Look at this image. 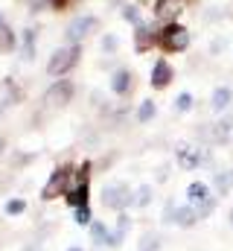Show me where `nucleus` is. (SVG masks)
<instances>
[{"mask_svg": "<svg viewBox=\"0 0 233 251\" xmlns=\"http://www.w3.org/2000/svg\"><path fill=\"white\" fill-rule=\"evenodd\" d=\"M82 178H88V167L79 173V178L73 176V170H70V167H58L56 173L50 176V181L44 184V193H41V199H47V201H50V199H58V196H67V193L76 187Z\"/></svg>", "mask_w": 233, "mask_h": 251, "instance_id": "nucleus-1", "label": "nucleus"}, {"mask_svg": "<svg viewBox=\"0 0 233 251\" xmlns=\"http://www.w3.org/2000/svg\"><path fill=\"white\" fill-rule=\"evenodd\" d=\"M189 41H192V35H189V29L181 26V24H166V26L158 32V44L163 47V53H184V50L189 47Z\"/></svg>", "mask_w": 233, "mask_h": 251, "instance_id": "nucleus-2", "label": "nucleus"}, {"mask_svg": "<svg viewBox=\"0 0 233 251\" xmlns=\"http://www.w3.org/2000/svg\"><path fill=\"white\" fill-rule=\"evenodd\" d=\"M79 56H82V47H79V44L61 47V50H56V53L50 56V62H47V73H50V76H56V79L67 76V73H70V70L76 67Z\"/></svg>", "mask_w": 233, "mask_h": 251, "instance_id": "nucleus-3", "label": "nucleus"}, {"mask_svg": "<svg viewBox=\"0 0 233 251\" xmlns=\"http://www.w3.org/2000/svg\"><path fill=\"white\" fill-rule=\"evenodd\" d=\"M102 204L111 210H125L128 204H134V190L128 184H108L102 190Z\"/></svg>", "mask_w": 233, "mask_h": 251, "instance_id": "nucleus-4", "label": "nucleus"}, {"mask_svg": "<svg viewBox=\"0 0 233 251\" xmlns=\"http://www.w3.org/2000/svg\"><path fill=\"white\" fill-rule=\"evenodd\" d=\"M73 94H76L73 82H70V79H58V82H53V85L47 88V94H44V102H47L50 108H64V105L73 100Z\"/></svg>", "mask_w": 233, "mask_h": 251, "instance_id": "nucleus-5", "label": "nucleus"}, {"mask_svg": "<svg viewBox=\"0 0 233 251\" xmlns=\"http://www.w3.org/2000/svg\"><path fill=\"white\" fill-rule=\"evenodd\" d=\"M99 29V21L93 18V15H82V18H76V21H70L67 24V29H64V35H67V41L70 44H79L82 38H88L91 32H96Z\"/></svg>", "mask_w": 233, "mask_h": 251, "instance_id": "nucleus-6", "label": "nucleus"}, {"mask_svg": "<svg viewBox=\"0 0 233 251\" xmlns=\"http://www.w3.org/2000/svg\"><path fill=\"white\" fill-rule=\"evenodd\" d=\"M172 79H175L172 64L166 62V59H158L155 67H152V88H155V91H163V88H169Z\"/></svg>", "mask_w": 233, "mask_h": 251, "instance_id": "nucleus-7", "label": "nucleus"}, {"mask_svg": "<svg viewBox=\"0 0 233 251\" xmlns=\"http://www.w3.org/2000/svg\"><path fill=\"white\" fill-rule=\"evenodd\" d=\"M207 161V149H192V146H178V164L184 170H195Z\"/></svg>", "mask_w": 233, "mask_h": 251, "instance_id": "nucleus-8", "label": "nucleus"}, {"mask_svg": "<svg viewBox=\"0 0 233 251\" xmlns=\"http://www.w3.org/2000/svg\"><path fill=\"white\" fill-rule=\"evenodd\" d=\"M186 3H189V0H158L155 15H158L161 21H166V24H175V18L186 9Z\"/></svg>", "mask_w": 233, "mask_h": 251, "instance_id": "nucleus-9", "label": "nucleus"}, {"mask_svg": "<svg viewBox=\"0 0 233 251\" xmlns=\"http://www.w3.org/2000/svg\"><path fill=\"white\" fill-rule=\"evenodd\" d=\"M155 44H158V32H155V26L137 24V29H134V47H137V53H146V50H152Z\"/></svg>", "mask_w": 233, "mask_h": 251, "instance_id": "nucleus-10", "label": "nucleus"}, {"mask_svg": "<svg viewBox=\"0 0 233 251\" xmlns=\"http://www.w3.org/2000/svg\"><path fill=\"white\" fill-rule=\"evenodd\" d=\"M231 131H233V114H225L222 120L210 123V140L213 143H228L231 140Z\"/></svg>", "mask_w": 233, "mask_h": 251, "instance_id": "nucleus-11", "label": "nucleus"}, {"mask_svg": "<svg viewBox=\"0 0 233 251\" xmlns=\"http://www.w3.org/2000/svg\"><path fill=\"white\" fill-rule=\"evenodd\" d=\"M131 88H134V73L125 70V67L114 70V76H111V91L119 94V97H125V94H131Z\"/></svg>", "mask_w": 233, "mask_h": 251, "instance_id": "nucleus-12", "label": "nucleus"}, {"mask_svg": "<svg viewBox=\"0 0 233 251\" xmlns=\"http://www.w3.org/2000/svg\"><path fill=\"white\" fill-rule=\"evenodd\" d=\"M231 105H233V88H228V85L216 88V91H213V97H210V108H213L216 114H225Z\"/></svg>", "mask_w": 233, "mask_h": 251, "instance_id": "nucleus-13", "label": "nucleus"}, {"mask_svg": "<svg viewBox=\"0 0 233 251\" xmlns=\"http://www.w3.org/2000/svg\"><path fill=\"white\" fill-rule=\"evenodd\" d=\"M213 190H216V196H228L233 190V170H219V173H213Z\"/></svg>", "mask_w": 233, "mask_h": 251, "instance_id": "nucleus-14", "label": "nucleus"}, {"mask_svg": "<svg viewBox=\"0 0 233 251\" xmlns=\"http://www.w3.org/2000/svg\"><path fill=\"white\" fill-rule=\"evenodd\" d=\"M88 193H91V190H88V178H82L76 187L67 193V204H70V207H85V204H88Z\"/></svg>", "mask_w": 233, "mask_h": 251, "instance_id": "nucleus-15", "label": "nucleus"}, {"mask_svg": "<svg viewBox=\"0 0 233 251\" xmlns=\"http://www.w3.org/2000/svg\"><path fill=\"white\" fill-rule=\"evenodd\" d=\"M195 222H198V213H195L192 204H184V207L175 210V225H178V228H192Z\"/></svg>", "mask_w": 233, "mask_h": 251, "instance_id": "nucleus-16", "label": "nucleus"}, {"mask_svg": "<svg viewBox=\"0 0 233 251\" xmlns=\"http://www.w3.org/2000/svg\"><path fill=\"white\" fill-rule=\"evenodd\" d=\"M207 196H210V187H207L204 181H192V184L186 187V199H189V204H201Z\"/></svg>", "mask_w": 233, "mask_h": 251, "instance_id": "nucleus-17", "label": "nucleus"}, {"mask_svg": "<svg viewBox=\"0 0 233 251\" xmlns=\"http://www.w3.org/2000/svg\"><path fill=\"white\" fill-rule=\"evenodd\" d=\"M35 38H38L35 29H26L23 32V47H21V59L23 62H32L35 59Z\"/></svg>", "mask_w": 233, "mask_h": 251, "instance_id": "nucleus-18", "label": "nucleus"}, {"mask_svg": "<svg viewBox=\"0 0 233 251\" xmlns=\"http://www.w3.org/2000/svg\"><path fill=\"white\" fill-rule=\"evenodd\" d=\"M91 240H93L96 246H108V240H111V231H108L102 222H91Z\"/></svg>", "mask_w": 233, "mask_h": 251, "instance_id": "nucleus-19", "label": "nucleus"}, {"mask_svg": "<svg viewBox=\"0 0 233 251\" xmlns=\"http://www.w3.org/2000/svg\"><path fill=\"white\" fill-rule=\"evenodd\" d=\"M155 114H158L155 100H146V102H140V108H137V123H149V120H155Z\"/></svg>", "mask_w": 233, "mask_h": 251, "instance_id": "nucleus-20", "label": "nucleus"}, {"mask_svg": "<svg viewBox=\"0 0 233 251\" xmlns=\"http://www.w3.org/2000/svg\"><path fill=\"white\" fill-rule=\"evenodd\" d=\"M216 204H219V196H207L201 204H192L195 207V213H198V219H207L213 210H216Z\"/></svg>", "mask_w": 233, "mask_h": 251, "instance_id": "nucleus-21", "label": "nucleus"}, {"mask_svg": "<svg viewBox=\"0 0 233 251\" xmlns=\"http://www.w3.org/2000/svg\"><path fill=\"white\" fill-rule=\"evenodd\" d=\"M158 249H161V237H158V234H143L140 251H158Z\"/></svg>", "mask_w": 233, "mask_h": 251, "instance_id": "nucleus-22", "label": "nucleus"}, {"mask_svg": "<svg viewBox=\"0 0 233 251\" xmlns=\"http://www.w3.org/2000/svg\"><path fill=\"white\" fill-rule=\"evenodd\" d=\"M23 210H26V201H23V199H9V201H6V213H9V216H21Z\"/></svg>", "mask_w": 233, "mask_h": 251, "instance_id": "nucleus-23", "label": "nucleus"}, {"mask_svg": "<svg viewBox=\"0 0 233 251\" xmlns=\"http://www.w3.org/2000/svg\"><path fill=\"white\" fill-rule=\"evenodd\" d=\"M0 50H15V32L9 26L0 29Z\"/></svg>", "mask_w": 233, "mask_h": 251, "instance_id": "nucleus-24", "label": "nucleus"}, {"mask_svg": "<svg viewBox=\"0 0 233 251\" xmlns=\"http://www.w3.org/2000/svg\"><path fill=\"white\" fill-rule=\"evenodd\" d=\"M149 201H152V187H140L134 193V204H137V207H146Z\"/></svg>", "mask_w": 233, "mask_h": 251, "instance_id": "nucleus-25", "label": "nucleus"}, {"mask_svg": "<svg viewBox=\"0 0 233 251\" xmlns=\"http://www.w3.org/2000/svg\"><path fill=\"white\" fill-rule=\"evenodd\" d=\"M192 102H195V100H192V94H186V91H184V94H178L175 108H178V111H189V108H192Z\"/></svg>", "mask_w": 233, "mask_h": 251, "instance_id": "nucleus-26", "label": "nucleus"}, {"mask_svg": "<svg viewBox=\"0 0 233 251\" xmlns=\"http://www.w3.org/2000/svg\"><path fill=\"white\" fill-rule=\"evenodd\" d=\"M73 219L79 222V225H91V207L85 204V207H73Z\"/></svg>", "mask_w": 233, "mask_h": 251, "instance_id": "nucleus-27", "label": "nucleus"}, {"mask_svg": "<svg viewBox=\"0 0 233 251\" xmlns=\"http://www.w3.org/2000/svg\"><path fill=\"white\" fill-rule=\"evenodd\" d=\"M122 18H125V21H131L134 26H137V24H143V21H140V12H137V6H125V9H122Z\"/></svg>", "mask_w": 233, "mask_h": 251, "instance_id": "nucleus-28", "label": "nucleus"}, {"mask_svg": "<svg viewBox=\"0 0 233 251\" xmlns=\"http://www.w3.org/2000/svg\"><path fill=\"white\" fill-rule=\"evenodd\" d=\"M128 228H131V216H128L125 210H119V216H116V231H122V234H125Z\"/></svg>", "mask_w": 233, "mask_h": 251, "instance_id": "nucleus-29", "label": "nucleus"}, {"mask_svg": "<svg viewBox=\"0 0 233 251\" xmlns=\"http://www.w3.org/2000/svg\"><path fill=\"white\" fill-rule=\"evenodd\" d=\"M116 44H119V41H116V35H105V38H102V50H105L108 56H114V53H116Z\"/></svg>", "mask_w": 233, "mask_h": 251, "instance_id": "nucleus-30", "label": "nucleus"}, {"mask_svg": "<svg viewBox=\"0 0 233 251\" xmlns=\"http://www.w3.org/2000/svg\"><path fill=\"white\" fill-rule=\"evenodd\" d=\"M175 210H178V204H175V201H166V207H163V222H166V225L175 222Z\"/></svg>", "mask_w": 233, "mask_h": 251, "instance_id": "nucleus-31", "label": "nucleus"}, {"mask_svg": "<svg viewBox=\"0 0 233 251\" xmlns=\"http://www.w3.org/2000/svg\"><path fill=\"white\" fill-rule=\"evenodd\" d=\"M219 18H225V12L219 6H210V12H204V21H219Z\"/></svg>", "mask_w": 233, "mask_h": 251, "instance_id": "nucleus-32", "label": "nucleus"}, {"mask_svg": "<svg viewBox=\"0 0 233 251\" xmlns=\"http://www.w3.org/2000/svg\"><path fill=\"white\" fill-rule=\"evenodd\" d=\"M169 178V167L163 164V167H158V181H166Z\"/></svg>", "mask_w": 233, "mask_h": 251, "instance_id": "nucleus-33", "label": "nucleus"}, {"mask_svg": "<svg viewBox=\"0 0 233 251\" xmlns=\"http://www.w3.org/2000/svg\"><path fill=\"white\" fill-rule=\"evenodd\" d=\"M222 47H225V41H213L210 44V53H222Z\"/></svg>", "mask_w": 233, "mask_h": 251, "instance_id": "nucleus-34", "label": "nucleus"}, {"mask_svg": "<svg viewBox=\"0 0 233 251\" xmlns=\"http://www.w3.org/2000/svg\"><path fill=\"white\" fill-rule=\"evenodd\" d=\"M50 6H53V9H64V6H67V0H50Z\"/></svg>", "mask_w": 233, "mask_h": 251, "instance_id": "nucleus-35", "label": "nucleus"}, {"mask_svg": "<svg viewBox=\"0 0 233 251\" xmlns=\"http://www.w3.org/2000/svg\"><path fill=\"white\" fill-rule=\"evenodd\" d=\"M23 251H41V249H38V246H26Z\"/></svg>", "mask_w": 233, "mask_h": 251, "instance_id": "nucleus-36", "label": "nucleus"}, {"mask_svg": "<svg viewBox=\"0 0 233 251\" xmlns=\"http://www.w3.org/2000/svg\"><path fill=\"white\" fill-rule=\"evenodd\" d=\"M3 149H6V137H0V152H3Z\"/></svg>", "mask_w": 233, "mask_h": 251, "instance_id": "nucleus-37", "label": "nucleus"}, {"mask_svg": "<svg viewBox=\"0 0 233 251\" xmlns=\"http://www.w3.org/2000/svg\"><path fill=\"white\" fill-rule=\"evenodd\" d=\"M228 222H231V228H233V210H231V213H228Z\"/></svg>", "mask_w": 233, "mask_h": 251, "instance_id": "nucleus-38", "label": "nucleus"}, {"mask_svg": "<svg viewBox=\"0 0 233 251\" xmlns=\"http://www.w3.org/2000/svg\"><path fill=\"white\" fill-rule=\"evenodd\" d=\"M3 26H6V24H3V15H0V29H3Z\"/></svg>", "mask_w": 233, "mask_h": 251, "instance_id": "nucleus-39", "label": "nucleus"}, {"mask_svg": "<svg viewBox=\"0 0 233 251\" xmlns=\"http://www.w3.org/2000/svg\"><path fill=\"white\" fill-rule=\"evenodd\" d=\"M70 251H82V249H70Z\"/></svg>", "mask_w": 233, "mask_h": 251, "instance_id": "nucleus-40", "label": "nucleus"}]
</instances>
